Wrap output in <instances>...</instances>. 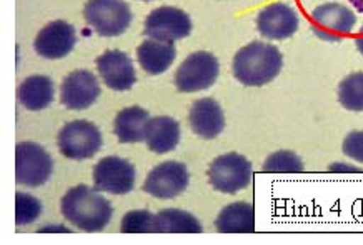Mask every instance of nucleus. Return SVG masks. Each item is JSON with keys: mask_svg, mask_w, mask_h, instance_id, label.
<instances>
[{"mask_svg": "<svg viewBox=\"0 0 363 245\" xmlns=\"http://www.w3.org/2000/svg\"><path fill=\"white\" fill-rule=\"evenodd\" d=\"M57 143L62 156L72 160H85L102 148V134L89 120H72L62 127Z\"/></svg>", "mask_w": 363, "mask_h": 245, "instance_id": "20e7f679", "label": "nucleus"}, {"mask_svg": "<svg viewBox=\"0 0 363 245\" xmlns=\"http://www.w3.org/2000/svg\"><path fill=\"white\" fill-rule=\"evenodd\" d=\"M215 227L222 234L255 232V209L248 202H235L227 205L215 220Z\"/></svg>", "mask_w": 363, "mask_h": 245, "instance_id": "aec40b11", "label": "nucleus"}, {"mask_svg": "<svg viewBox=\"0 0 363 245\" xmlns=\"http://www.w3.org/2000/svg\"><path fill=\"white\" fill-rule=\"evenodd\" d=\"M149 112L145 109L125 107L117 114L113 122V132L122 143H137L145 141L147 124H149Z\"/></svg>", "mask_w": 363, "mask_h": 245, "instance_id": "6ab92c4d", "label": "nucleus"}, {"mask_svg": "<svg viewBox=\"0 0 363 245\" xmlns=\"http://www.w3.org/2000/svg\"><path fill=\"white\" fill-rule=\"evenodd\" d=\"M350 4L353 7H355L357 12L363 13V0H350Z\"/></svg>", "mask_w": 363, "mask_h": 245, "instance_id": "c756f323", "label": "nucleus"}, {"mask_svg": "<svg viewBox=\"0 0 363 245\" xmlns=\"http://www.w3.org/2000/svg\"><path fill=\"white\" fill-rule=\"evenodd\" d=\"M75 42H77V36H75L74 27L65 21H54L47 23L37 33L33 47L40 57L55 60L69 55L75 47Z\"/></svg>", "mask_w": 363, "mask_h": 245, "instance_id": "4468645a", "label": "nucleus"}, {"mask_svg": "<svg viewBox=\"0 0 363 245\" xmlns=\"http://www.w3.org/2000/svg\"><path fill=\"white\" fill-rule=\"evenodd\" d=\"M135 167L122 157H104L94 167L95 189L107 194H128L135 187Z\"/></svg>", "mask_w": 363, "mask_h": 245, "instance_id": "1a4fd4ad", "label": "nucleus"}, {"mask_svg": "<svg viewBox=\"0 0 363 245\" xmlns=\"http://www.w3.org/2000/svg\"><path fill=\"white\" fill-rule=\"evenodd\" d=\"M143 32L149 38L164 42H175L189 37L192 32V21L189 13L177 7H159L145 18Z\"/></svg>", "mask_w": 363, "mask_h": 245, "instance_id": "9d476101", "label": "nucleus"}, {"mask_svg": "<svg viewBox=\"0 0 363 245\" xmlns=\"http://www.w3.org/2000/svg\"><path fill=\"white\" fill-rule=\"evenodd\" d=\"M84 17L102 37H117L130 27L132 12L125 0H87Z\"/></svg>", "mask_w": 363, "mask_h": 245, "instance_id": "7ed1b4c3", "label": "nucleus"}, {"mask_svg": "<svg viewBox=\"0 0 363 245\" xmlns=\"http://www.w3.org/2000/svg\"><path fill=\"white\" fill-rule=\"evenodd\" d=\"M52 157L35 142H21L16 148V179L21 185L40 187L50 179Z\"/></svg>", "mask_w": 363, "mask_h": 245, "instance_id": "0eeeda50", "label": "nucleus"}, {"mask_svg": "<svg viewBox=\"0 0 363 245\" xmlns=\"http://www.w3.org/2000/svg\"><path fill=\"white\" fill-rule=\"evenodd\" d=\"M342 151L352 160L363 163V131H353L343 141Z\"/></svg>", "mask_w": 363, "mask_h": 245, "instance_id": "bb28decb", "label": "nucleus"}, {"mask_svg": "<svg viewBox=\"0 0 363 245\" xmlns=\"http://www.w3.org/2000/svg\"><path fill=\"white\" fill-rule=\"evenodd\" d=\"M284 59L275 45L267 42H252L235 54L233 75L243 85L260 87L280 74Z\"/></svg>", "mask_w": 363, "mask_h": 245, "instance_id": "f03ea898", "label": "nucleus"}, {"mask_svg": "<svg viewBox=\"0 0 363 245\" xmlns=\"http://www.w3.org/2000/svg\"><path fill=\"white\" fill-rule=\"evenodd\" d=\"M145 142L149 151L155 153L172 152L180 142V124L165 115L150 119L147 124Z\"/></svg>", "mask_w": 363, "mask_h": 245, "instance_id": "a211bd4d", "label": "nucleus"}, {"mask_svg": "<svg viewBox=\"0 0 363 245\" xmlns=\"http://www.w3.org/2000/svg\"><path fill=\"white\" fill-rule=\"evenodd\" d=\"M355 44H357V49L360 50V54L363 55V27H360V31H358V33H357Z\"/></svg>", "mask_w": 363, "mask_h": 245, "instance_id": "c85d7f7f", "label": "nucleus"}, {"mask_svg": "<svg viewBox=\"0 0 363 245\" xmlns=\"http://www.w3.org/2000/svg\"><path fill=\"white\" fill-rule=\"evenodd\" d=\"M18 100L28 110H42L54 100V84L45 75H32L18 87Z\"/></svg>", "mask_w": 363, "mask_h": 245, "instance_id": "412c9836", "label": "nucleus"}, {"mask_svg": "<svg viewBox=\"0 0 363 245\" xmlns=\"http://www.w3.org/2000/svg\"><path fill=\"white\" fill-rule=\"evenodd\" d=\"M189 170L180 162H164L154 167L143 182V190L157 199H175L189 187Z\"/></svg>", "mask_w": 363, "mask_h": 245, "instance_id": "9b49d317", "label": "nucleus"}, {"mask_svg": "<svg viewBox=\"0 0 363 245\" xmlns=\"http://www.w3.org/2000/svg\"><path fill=\"white\" fill-rule=\"evenodd\" d=\"M330 170H345V172H358L357 167L353 165H343V163H333V165L330 167Z\"/></svg>", "mask_w": 363, "mask_h": 245, "instance_id": "cd10ccee", "label": "nucleus"}, {"mask_svg": "<svg viewBox=\"0 0 363 245\" xmlns=\"http://www.w3.org/2000/svg\"><path fill=\"white\" fill-rule=\"evenodd\" d=\"M42 212L40 202L28 194L16 195V222L17 225H27L35 222Z\"/></svg>", "mask_w": 363, "mask_h": 245, "instance_id": "a878e982", "label": "nucleus"}, {"mask_svg": "<svg viewBox=\"0 0 363 245\" xmlns=\"http://www.w3.org/2000/svg\"><path fill=\"white\" fill-rule=\"evenodd\" d=\"M97 69L108 89L123 92L137 82L135 67L130 57L122 50H107L97 59Z\"/></svg>", "mask_w": 363, "mask_h": 245, "instance_id": "2eb2a0df", "label": "nucleus"}, {"mask_svg": "<svg viewBox=\"0 0 363 245\" xmlns=\"http://www.w3.org/2000/svg\"><path fill=\"white\" fill-rule=\"evenodd\" d=\"M157 234H200L202 225L195 215L187 210L164 209L155 214Z\"/></svg>", "mask_w": 363, "mask_h": 245, "instance_id": "4be33fe9", "label": "nucleus"}, {"mask_svg": "<svg viewBox=\"0 0 363 245\" xmlns=\"http://www.w3.org/2000/svg\"><path fill=\"white\" fill-rule=\"evenodd\" d=\"M189 124L194 134L202 138H215L223 132L225 117L223 110L215 99L205 97L195 100L189 112Z\"/></svg>", "mask_w": 363, "mask_h": 245, "instance_id": "dca6fc26", "label": "nucleus"}, {"mask_svg": "<svg viewBox=\"0 0 363 245\" xmlns=\"http://www.w3.org/2000/svg\"><path fill=\"white\" fill-rule=\"evenodd\" d=\"M142 2H150V0H142Z\"/></svg>", "mask_w": 363, "mask_h": 245, "instance_id": "7c9ffc66", "label": "nucleus"}, {"mask_svg": "<svg viewBox=\"0 0 363 245\" xmlns=\"http://www.w3.org/2000/svg\"><path fill=\"white\" fill-rule=\"evenodd\" d=\"M298 13L289 4L275 2L262 9L257 17V28L270 40H284L298 31Z\"/></svg>", "mask_w": 363, "mask_h": 245, "instance_id": "ddd939ff", "label": "nucleus"}, {"mask_svg": "<svg viewBox=\"0 0 363 245\" xmlns=\"http://www.w3.org/2000/svg\"><path fill=\"white\" fill-rule=\"evenodd\" d=\"M99 95V80L90 70H74L62 82L60 100L70 110L89 109Z\"/></svg>", "mask_w": 363, "mask_h": 245, "instance_id": "f8f14e48", "label": "nucleus"}, {"mask_svg": "<svg viewBox=\"0 0 363 245\" xmlns=\"http://www.w3.org/2000/svg\"><path fill=\"white\" fill-rule=\"evenodd\" d=\"M177 55L174 42L155 40V38H147L137 49L138 64L147 74L159 75L174 64Z\"/></svg>", "mask_w": 363, "mask_h": 245, "instance_id": "f3484780", "label": "nucleus"}, {"mask_svg": "<svg viewBox=\"0 0 363 245\" xmlns=\"http://www.w3.org/2000/svg\"><path fill=\"white\" fill-rule=\"evenodd\" d=\"M208 180L215 190L237 194L252 180V163L237 152L217 157L208 167Z\"/></svg>", "mask_w": 363, "mask_h": 245, "instance_id": "423d86ee", "label": "nucleus"}, {"mask_svg": "<svg viewBox=\"0 0 363 245\" xmlns=\"http://www.w3.org/2000/svg\"><path fill=\"white\" fill-rule=\"evenodd\" d=\"M315 36L328 42H338L350 36L357 23V16L342 4L328 2L315 7L310 13Z\"/></svg>", "mask_w": 363, "mask_h": 245, "instance_id": "6e6552de", "label": "nucleus"}, {"mask_svg": "<svg viewBox=\"0 0 363 245\" xmlns=\"http://www.w3.org/2000/svg\"><path fill=\"white\" fill-rule=\"evenodd\" d=\"M60 210L72 225L85 232H100L112 220V204L87 185L72 187L62 197Z\"/></svg>", "mask_w": 363, "mask_h": 245, "instance_id": "f257e3e1", "label": "nucleus"}, {"mask_svg": "<svg viewBox=\"0 0 363 245\" xmlns=\"http://www.w3.org/2000/svg\"><path fill=\"white\" fill-rule=\"evenodd\" d=\"M338 100L343 107L353 112L363 110V72L345 77L338 87Z\"/></svg>", "mask_w": 363, "mask_h": 245, "instance_id": "5701e85b", "label": "nucleus"}, {"mask_svg": "<svg viewBox=\"0 0 363 245\" xmlns=\"http://www.w3.org/2000/svg\"><path fill=\"white\" fill-rule=\"evenodd\" d=\"M220 64L210 52H194L175 72V85L180 92L190 94L212 87L218 79Z\"/></svg>", "mask_w": 363, "mask_h": 245, "instance_id": "39448f33", "label": "nucleus"}, {"mask_svg": "<svg viewBox=\"0 0 363 245\" xmlns=\"http://www.w3.org/2000/svg\"><path fill=\"white\" fill-rule=\"evenodd\" d=\"M123 234H152L155 232V215L149 210H130L122 219Z\"/></svg>", "mask_w": 363, "mask_h": 245, "instance_id": "393cba45", "label": "nucleus"}, {"mask_svg": "<svg viewBox=\"0 0 363 245\" xmlns=\"http://www.w3.org/2000/svg\"><path fill=\"white\" fill-rule=\"evenodd\" d=\"M264 170L279 172V174H297V172L303 170V162L297 153L290 151H279L267 157Z\"/></svg>", "mask_w": 363, "mask_h": 245, "instance_id": "b1692460", "label": "nucleus"}]
</instances>
